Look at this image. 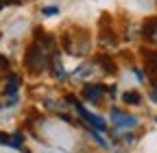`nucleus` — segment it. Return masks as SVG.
Instances as JSON below:
<instances>
[{
  "label": "nucleus",
  "mask_w": 157,
  "mask_h": 153,
  "mask_svg": "<svg viewBox=\"0 0 157 153\" xmlns=\"http://www.w3.org/2000/svg\"><path fill=\"white\" fill-rule=\"evenodd\" d=\"M24 66H26V70L33 72V74H42V72L48 68V55L44 53V48L39 46L37 42L29 46V50H26V55H24Z\"/></svg>",
  "instance_id": "1"
},
{
  "label": "nucleus",
  "mask_w": 157,
  "mask_h": 153,
  "mask_svg": "<svg viewBox=\"0 0 157 153\" xmlns=\"http://www.w3.org/2000/svg\"><path fill=\"white\" fill-rule=\"evenodd\" d=\"M105 92H109L111 96H113V88H107V85H101V83H87L83 88V96H85V101L98 105V103L103 101V94Z\"/></svg>",
  "instance_id": "2"
},
{
  "label": "nucleus",
  "mask_w": 157,
  "mask_h": 153,
  "mask_svg": "<svg viewBox=\"0 0 157 153\" xmlns=\"http://www.w3.org/2000/svg\"><path fill=\"white\" fill-rule=\"evenodd\" d=\"M68 103H72V105L76 107V112H78V116H81L83 120H87V123H90L92 127H96L98 131H105V120H103V118H98L96 114L87 112V109H85V107H83L81 103H78V101H76L74 96H68Z\"/></svg>",
  "instance_id": "3"
},
{
  "label": "nucleus",
  "mask_w": 157,
  "mask_h": 153,
  "mask_svg": "<svg viewBox=\"0 0 157 153\" xmlns=\"http://www.w3.org/2000/svg\"><path fill=\"white\" fill-rule=\"evenodd\" d=\"M111 123L118 125V129H129V127H137V118L129 116V114L120 112V109H111Z\"/></svg>",
  "instance_id": "4"
},
{
  "label": "nucleus",
  "mask_w": 157,
  "mask_h": 153,
  "mask_svg": "<svg viewBox=\"0 0 157 153\" xmlns=\"http://www.w3.org/2000/svg\"><path fill=\"white\" fill-rule=\"evenodd\" d=\"M48 66L52 68L55 79H59V81L66 79V70H63V64H61V55H59L57 50H52V55L48 57Z\"/></svg>",
  "instance_id": "5"
},
{
  "label": "nucleus",
  "mask_w": 157,
  "mask_h": 153,
  "mask_svg": "<svg viewBox=\"0 0 157 153\" xmlns=\"http://www.w3.org/2000/svg\"><path fill=\"white\" fill-rule=\"evenodd\" d=\"M146 70L157 88V53H146Z\"/></svg>",
  "instance_id": "6"
},
{
  "label": "nucleus",
  "mask_w": 157,
  "mask_h": 153,
  "mask_svg": "<svg viewBox=\"0 0 157 153\" xmlns=\"http://www.w3.org/2000/svg\"><path fill=\"white\" fill-rule=\"evenodd\" d=\"M144 37H148L151 42L157 44V18H153V20H148L144 24Z\"/></svg>",
  "instance_id": "7"
},
{
  "label": "nucleus",
  "mask_w": 157,
  "mask_h": 153,
  "mask_svg": "<svg viewBox=\"0 0 157 153\" xmlns=\"http://www.w3.org/2000/svg\"><path fill=\"white\" fill-rule=\"evenodd\" d=\"M20 83H22V79H20L17 74H9V79H7V94H9V96L17 94V88H20Z\"/></svg>",
  "instance_id": "8"
},
{
  "label": "nucleus",
  "mask_w": 157,
  "mask_h": 153,
  "mask_svg": "<svg viewBox=\"0 0 157 153\" xmlns=\"http://www.w3.org/2000/svg\"><path fill=\"white\" fill-rule=\"evenodd\" d=\"M96 64H98V66H103V70H105L107 74H116V64L109 59V57H105V55H103V57H98Z\"/></svg>",
  "instance_id": "9"
},
{
  "label": "nucleus",
  "mask_w": 157,
  "mask_h": 153,
  "mask_svg": "<svg viewBox=\"0 0 157 153\" xmlns=\"http://www.w3.org/2000/svg\"><path fill=\"white\" fill-rule=\"evenodd\" d=\"M92 68H94V64H83L81 68H76L74 72H72V76H74V81H81V79H85V76L92 72Z\"/></svg>",
  "instance_id": "10"
},
{
  "label": "nucleus",
  "mask_w": 157,
  "mask_h": 153,
  "mask_svg": "<svg viewBox=\"0 0 157 153\" xmlns=\"http://www.w3.org/2000/svg\"><path fill=\"white\" fill-rule=\"evenodd\" d=\"M122 101H124L127 105H140V103H142V96H140V92H135V90H131V92H124V96H122Z\"/></svg>",
  "instance_id": "11"
},
{
  "label": "nucleus",
  "mask_w": 157,
  "mask_h": 153,
  "mask_svg": "<svg viewBox=\"0 0 157 153\" xmlns=\"http://www.w3.org/2000/svg\"><path fill=\"white\" fill-rule=\"evenodd\" d=\"M101 44L103 46H107V48H113L118 42H116V35L113 33H107V31H103L101 33Z\"/></svg>",
  "instance_id": "12"
},
{
  "label": "nucleus",
  "mask_w": 157,
  "mask_h": 153,
  "mask_svg": "<svg viewBox=\"0 0 157 153\" xmlns=\"http://www.w3.org/2000/svg\"><path fill=\"white\" fill-rule=\"evenodd\" d=\"M92 138H94V140H96V142H98V144H101V147H107V142H105V140H103V138H101V136H98V133H96V131H94V129H92Z\"/></svg>",
  "instance_id": "13"
},
{
  "label": "nucleus",
  "mask_w": 157,
  "mask_h": 153,
  "mask_svg": "<svg viewBox=\"0 0 157 153\" xmlns=\"http://www.w3.org/2000/svg\"><path fill=\"white\" fill-rule=\"evenodd\" d=\"M55 13H59V7H46L44 9V15H55Z\"/></svg>",
  "instance_id": "14"
},
{
  "label": "nucleus",
  "mask_w": 157,
  "mask_h": 153,
  "mask_svg": "<svg viewBox=\"0 0 157 153\" xmlns=\"http://www.w3.org/2000/svg\"><path fill=\"white\" fill-rule=\"evenodd\" d=\"M9 68V59H5L2 55H0V70H7Z\"/></svg>",
  "instance_id": "15"
},
{
  "label": "nucleus",
  "mask_w": 157,
  "mask_h": 153,
  "mask_svg": "<svg viewBox=\"0 0 157 153\" xmlns=\"http://www.w3.org/2000/svg\"><path fill=\"white\" fill-rule=\"evenodd\" d=\"M2 7H5V2H2V0H0V9H2Z\"/></svg>",
  "instance_id": "16"
}]
</instances>
